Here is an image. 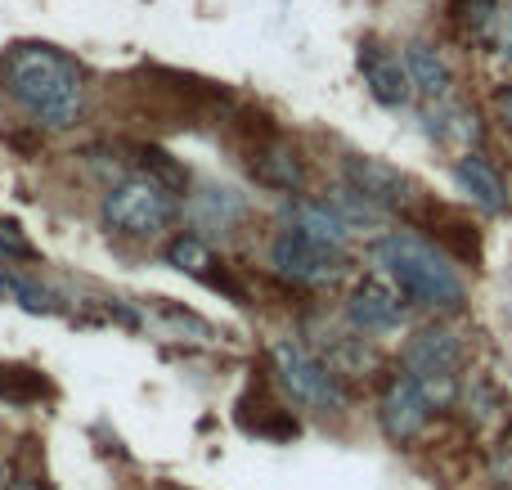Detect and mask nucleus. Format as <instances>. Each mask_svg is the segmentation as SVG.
<instances>
[{"label": "nucleus", "mask_w": 512, "mask_h": 490, "mask_svg": "<svg viewBox=\"0 0 512 490\" xmlns=\"http://www.w3.org/2000/svg\"><path fill=\"white\" fill-rule=\"evenodd\" d=\"M41 392H45V383L32 369H0V396H9V401H36Z\"/></svg>", "instance_id": "19"}, {"label": "nucleus", "mask_w": 512, "mask_h": 490, "mask_svg": "<svg viewBox=\"0 0 512 490\" xmlns=\"http://www.w3.org/2000/svg\"><path fill=\"white\" fill-rule=\"evenodd\" d=\"M405 297L396 293V284H382V279H360L346 297V320L355 333H391L405 324Z\"/></svg>", "instance_id": "10"}, {"label": "nucleus", "mask_w": 512, "mask_h": 490, "mask_svg": "<svg viewBox=\"0 0 512 490\" xmlns=\"http://www.w3.org/2000/svg\"><path fill=\"white\" fill-rule=\"evenodd\" d=\"M432 410L436 401L427 396V387L418 383L414 374H391V383L382 387V401H378V423L382 432H387L396 446H409V441H418L427 432V423H432Z\"/></svg>", "instance_id": "7"}, {"label": "nucleus", "mask_w": 512, "mask_h": 490, "mask_svg": "<svg viewBox=\"0 0 512 490\" xmlns=\"http://www.w3.org/2000/svg\"><path fill=\"white\" fill-rule=\"evenodd\" d=\"M252 176L256 185L274 189V194H306L310 185V171H306V158L297 153V144L288 140H265L252 149Z\"/></svg>", "instance_id": "12"}, {"label": "nucleus", "mask_w": 512, "mask_h": 490, "mask_svg": "<svg viewBox=\"0 0 512 490\" xmlns=\"http://www.w3.org/2000/svg\"><path fill=\"white\" fill-rule=\"evenodd\" d=\"M405 68H409V81H414V95L432 99V104L454 95V68H450V59H445L441 45L409 41L405 45Z\"/></svg>", "instance_id": "15"}, {"label": "nucleus", "mask_w": 512, "mask_h": 490, "mask_svg": "<svg viewBox=\"0 0 512 490\" xmlns=\"http://www.w3.org/2000/svg\"><path fill=\"white\" fill-rule=\"evenodd\" d=\"M481 113L472 104H463V99H436V108L427 113V135H432L436 144H450V149L468 153V149H481Z\"/></svg>", "instance_id": "14"}, {"label": "nucleus", "mask_w": 512, "mask_h": 490, "mask_svg": "<svg viewBox=\"0 0 512 490\" xmlns=\"http://www.w3.org/2000/svg\"><path fill=\"white\" fill-rule=\"evenodd\" d=\"M369 257L418 311H459L468 302V284H463L459 266L436 239H423L414 230H391L373 243Z\"/></svg>", "instance_id": "2"}, {"label": "nucleus", "mask_w": 512, "mask_h": 490, "mask_svg": "<svg viewBox=\"0 0 512 490\" xmlns=\"http://www.w3.org/2000/svg\"><path fill=\"white\" fill-rule=\"evenodd\" d=\"M0 257H5V261H36L41 252H36V243L27 239L14 221H5V216H0Z\"/></svg>", "instance_id": "20"}, {"label": "nucleus", "mask_w": 512, "mask_h": 490, "mask_svg": "<svg viewBox=\"0 0 512 490\" xmlns=\"http://www.w3.org/2000/svg\"><path fill=\"white\" fill-rule=\"evenodd\" d=\"M490 108H495V122L512 135V81H504V86H495V99H490Z\"/></svg>", "instance_id": "22"}, {"label": "nucleus", "mask_w": 512, "mask_h": 490, "mask_svg": "<svg viewBox=\"0 0 512 490\" xmlns=\"http://www.w3.org/2000/svg\"><path fill=\"white\" fill-rule=\"evenodd\" d=\"M270 365L279 387L288 392V401H297L301 410H315V414H342L351 405V392H346L342 374L333 365L306 351L297 338H279L270 347Z\"/></svg>", "instance_id": "4"}, {"label": "nucleus", "mask_w": 512, "mask_h": 490, "mask_svg": "<svg viewBox=\"0 0 512 490\" xmlns=\"http://www.w3.org/2000/svg\"><path fill=\"white\" fill-rule=\"evenodd\" d=\"M9 482V477H5V464H0V486H5Z\"/></svg>", "instance_id": "24"}, {"label": "nucleus", "mask_w": 512, "mask_h": 490, "mask_svg": "<svg viewBox=\"0 0 512 490\" xmlns=\"http://www.w3.org/2000/svg\"><path fill=\"white\" fill-rule=\"evenodd\" d=\"M508 490H512V482H508Z\"/></svg>", "instance_id": "25"}, {"label": "nucleus", "mask_w": 512, "mask_h": 490, "mask_svg": "<svg viewBox=\"0 0 512 490\" xmlns=\"http://www.w3.org/2000/svg\"><path fill=\"white\" fill-rule=\"evenodd\" d=\"M0 490H45V486L36 482V477H9V482L0 486Z\"/></svg>", "instance_id": "23"}, {"label": "nucleus", "mask_w": 512, "mask_h": 490, "mask_svg": "<svg viewBox=\"0 0 512 490\" xmlns=\"http://www.w3.org/2000/svg\"><path fill=\"white\" fill-rule=\"evenodd\" d=\"M5 302L23 306V311H32V315H54L59 311V297H54L50 288H36L32 279H23V275H14V270L0 266V306Z\"/></svg>", "instance_id": "17"}, {"label": "nucleus", "mask_w": 512, "mask_h": 490, "mask_svg": "<svg viewBox=\"0 0 512 490\" xmlns=\"http://www.w3.org/2000/svg\"><path fill=\"white\" fill-rule=\"evenodd\" d=\"M454 185H459L463 198H468L472 207H481L486 216L508 212V180L499 176V167L481 149L459 153V162H454Z\"/></svg>", "instance_id": "13"}, {"label": "nucleus", "mask_w": 512, "mask_h": 490, "mask_svg": "<svg viewBox=\"0 0 512 490\" xmlns=\"http://www.w3.org/2000/svg\"><path fill=\"white\" fill-rule=\"evenodd\" d=\"M360 77L369 86V95L378 99L382 108H409L414 104V81H409V68H405V54H391L387 45L378 41H364L360 54Z\"/></svg>", "instance_id": "9"}, {"label": "nucleus", "mask_w": 512, "mask_h": 490, "mask_svg": "<svg viewBox=\"0 0 512 490\" xmlns=\"http://www.w3.org/2000/svg\"><path fill=\"white\" fill-rule=\"evenodd\" d=\"M0 86L36 131H72L86 117V72L54 45H14L0 63Z\"/></svg>", "instance_id": "1"}, {"label": "nucleus", "mask_w": 512, "mask_h": 490, "mask_svg": "<svg viewBox=\"0 0 512 490\" xmlns=\"http://www.w3.org/2000/svg\"><path fill=\"white\" fill-rule=\"evenodd\" d=\"M490 41H495L499 59L512 68V0H499L495 9V27H490Z\"/></svg>", "instance_id": "21"}, {"label": "nucleus", "mask_w": 512, "mask_h": 490, "mask_svg": "<svg viewBox=\"0 0 512 490\" xmlns=\"http://www.w3.org/2000/svg\"><path fill=\"white\" fill-rule=\"evenodd\" d=\"M279 221L288 225V230L306 234V239H315V243H328V248H337V252H346L351 230H355V225L346 221L333 203H328V198H301V194L283 198Z\"/></svg>", "instance_id": "11"}, {"label": "nucleus", "mask_w": 512, "mask_h": 490, "mask_svg": "<svg viewBox=\"0 0 512 490\" xmlns=\"http://www.w3.org/2000/svg\"><path fill=\"white\" fill-rule=\"evenodd\" d=\"M400 369L414 374L436 405H445L454 396V387H459L463 338L454 329H445V324H427V329H418L414 338L405 342V351H400Z\"/></svg>", "instance_id": "5"}, {"label": "nucleus", "mask_w": 512, "mask_h": 490, "mask_svg": "<svg viewBox=\"0 0 512 490\" xmlns=\"http://www.w3.org/2000/svg\"><path fill=\"white\" fill-rule=\"evenodd\" d=\"M342 180L387 216L391 212H409V207L418 203L414 180H409L400 167L382 162V158H360V153H351V158H342Z\"/></svg>", "instance_id": "8"}, {"label": "nucleus", "mask_w": 512, "mask_h": 490, "mask_svg": "<svg viewBox=\"0 0 512 490\" xmlns=\"http://www.w3.org/2000/svg\"><path fill=\"white\" fill-rule=\"evenodd\" d=\"M176 216H180V189L162 185V180L144 176V171L122 176L99 198V221H104V230L117 234V239L149 243V239H158L162 230H171Z\"/></svg>", "instance_id": "3"}, {"label": "nucleus", "mask_w": 512, "mask_h": 490, "mask_svg": "<svg viewBox=\"0 0 512 490\" xmlns=\"http://www.w3.org/2000/svg\"><path fill=\"white\" fill-rule=\"evenodd\" d=\"M167 266H176V270H185V275H194V279H212V266H216V257H212V248H207L198 234H176V239L167 243Z\"/></svg>", "instance_id": "18"}, {"label": "nucleus", "mask_w": 512, "mask_h": 490, "mask_svg": "<svg viewBox=\"0 0 512 490\" xmlns=\"http://www.w3.org/2000/svg\"><path fill=\"white\" fill-rule=\"evenodd\" d=\"M265 261H270L274 275L288 279V284H297V288H328L346 275V252L306 239V234L288 230V225L270 239Z\"/></svg>", "instance_id": "6"}, {"label": "nucleus", "mask_w": 512, "mask_h": 490, "mask_svg": "<svg viewBox=\"0 0 512 490\" xmlns=\"http://www.w3.org/2000/svg\"><path fill=\"white\" fill-rule=\"evenodd\" d=\"M194 221L198 230H234L243 221V198L234 189L207 185L194 194Z\"/></svg>", "instance_id": "16"}]
</instances>
